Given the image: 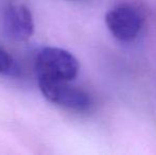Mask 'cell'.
Instances as JSON below:
<instances>
[{
  "mask_svg": "<svg viewBox=\"0 0 156 155\" xmlns=\"http://www.w3.org/2000/svg\"><path fill=\"white\" fill-rule=\"evenodd\" d=\"M36 72L38 78L70 82L78 76L80 64L76 58L62 48L45 47L37 53Z\"/></svg>",
  "mask_w": 156,
  "mask_h": 155,
  "instance_id": "obj_1",
  "label": "cell"
},
{
  "mask_svg": "<svg viewBox=\"0 0 156 155\" xmlns=\"http://www.w3.org/2000/svg\"><path fill=\"white\" fill-rule=\"evenodd\" d=\"M68 83L69 82L66 81L38 78L39 89L49 102L76 112L87 111L91 105V100L88 93Z\"/></svg>",
  "mask_w": 156,
  "mask_h": 155,
  "instance_id": "obj_2",
  "label": "cell"
},
{
  "mask_svg": "<svg viewBox=\"0 0 156 155\" xmlns=\"http://www.w3.org/2000/svg\"><path fill=\"white\" fill-rule=\"evenodd\" d=\"M105 23L111 34L120 41H132L144 25L141 13L131 4H119L107 12Z\"/></svg>",
  "mask_w": 156,
  "mask_h": 155,
  "instance_id": "obj_3",
  "label": "cell"
},
{
  "mask_svg": "<svg viewBox=\"0 0 156 155\" xmlns=\"http://www.w3.org/2000/svg\"><path fill=\"white\" fill-rule=\"evenodd\" d=\"M2 28L5 35L13 41L29 39L35 29L31 11L23 3L9 4L2 15Z\"/></svg>",
  "mask_w": 156,
  "mask_h": 155,
  "instance_id": "obj_4",
  "label": "cell"
},
{
  "mask_svg": "<svg viewBox=\"0 0 156 155\" xmlns=\"http://www.w3.org/2000/svg\"><path fill=\"white\" fill-rule=\"evenodd\" d=\"M18 72V65L14 58L0 46V75L17 76Z\"/></svg>",
  "mask_w": 156,
  "mask_h": 155,
  "instance_id": "obj_5",
  "label": "cell"
}]
</instances>
